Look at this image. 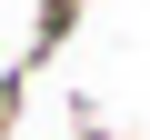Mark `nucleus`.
I'll return each instance as SVG.
<instances>
[{
    "instance_id": "1",
    "label": "nucleus",
    "mask_w": 150,
    "mask_h": 140,
    "mask_svg": "<svg viewBox=\"0 0 150 140\" xmlns=\"http://www.w3.org/2000/svg\"><path fill=\"white\" fill-rule=\"evenodd\" d=\"M70 10H80V0H30V20H40L50 40L70 30ZM20 70H30V60H20V30H10V0H0V90H10V80H20Z\"/></svg>"
}]
</instances>
